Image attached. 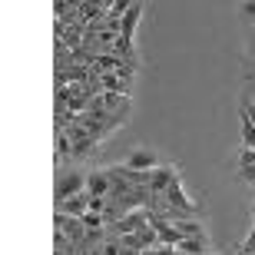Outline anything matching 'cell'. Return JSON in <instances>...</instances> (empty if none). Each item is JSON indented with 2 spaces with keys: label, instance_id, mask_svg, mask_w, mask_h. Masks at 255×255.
Here are the masks:
<instances>
[{
  "label": "cell",
  "instance_id": "cell-1",
  "mask_svg": "<svg viewBox=\"0 0 255 255\" xmlns=\"http://www.w3.org/2000/svg\"><path fill=\"white\" fill-rule=\"evenodd\" d=\"M80 192H86V172H66L63 179H57V189H53V196H57V202H66V199L80 196Z\"/></svg>",
  "mask_w": 255,
  "mask_h": 255
},
{
  "label": "cell",
  "instance_id": "cell-2",
  "mask_svg": "<svg viewBox=\"0 0 255 255\" xmlns=\"http://www.w3.org/2000/svg\"><path fill=\"white\" fill-rule=\"evenodd\" d=\"M53 222H57V232H63L70 242H83L90 232H86V226H83V219H70V216H63V212H57L53 216Z\"/></svg>",
  "mask_w": 255,
  "mask_h": 255
},
{
  "label": "cell",
  "instance_id": "cell-3",
  "mask_svg": "<svg viewBox=\"0 0 255 255\" xmlns=\"http://www.w3.org/2000/svg\"><path fill=\"white\" fill-rule=\"evenodd\" d=\"M176 179H179V169H176V166H159V169H152L149 192H156V196H162V192L169 189V186H172Z\"/></svg>",
  "mask_w": 255,
  "mask_h": 255
},
{
  "label": "cell",
  "instance_id": "cell-4",
  "mask_svg": "<svg viewBox=\"0 0 255 255\" xmlns=\"http://www.w3.org/2000/svg\"><path fill=\"white\" fill-rule=\"evenodd\" d=\"M57 212H63L70 219H83L90 212V192H80V196L66 199V202H57Z\"/></svg>",
  "mask_w": 255,
  "mask_h": 255
},
{
  "label": "cell",
  "instance_id": "cell-5",
  "mask_svg": "<svg viewBox=\"0 0 255 255\" xmlns=\"http://www.w3.org/2000/svg\"><path fill=\"white\" fill-rule=\"evenodd\" d=\"M110 189H113V179H110V172L106 169H96V172H90L86 176V192L90 196H110Z\"/></svg>",
  "mask_w": 255,
  "mask_h": 255
},
{
  "label": "cell",
  "instance_id": "cell-6",
  "mask_svg": "<svg viewBox=\"0 0 255 255\" xmlns=\"http://www.w3.org/2000/svg\"><path fill=\"white\" fill-rule=\"evenodd\" d=\"M126 166L129 169H139V172H152V169H159V159H156V152L149 149H136L126 156Z\"/></svg>",
  "mask_w": 255,
  "mask_h": 255
},
{
  "label": "cell",
  "instance_id": "cell-7",
  "mask_svg": "<svg viewBox=\"0 0 255 255\" xmlns=\"http://www.w3.org/2000/svg\"><path fill=\"white\" fill-rule=\"evenodd\" d=\"M176 226H179L182 239H209V236H206V226H202L199 219H179Z\"/></svg>",
  "mask_w": 255,
  "mask_h": 255
},
{
  "label": "cell",
  "instance_id": "cell-8",
  "mask_svg": "<svg viewBox=\"0 0 255 255\" xmlns=\"http://www.w3.org/2000/svg\"><path fill=\"white\" fill-rule=\"evenodd\" d=\"M176 249H179L182 255H206L209 252V239H182Z\"/></svg>",
  "mask_w": 255,
  "mask_h": 255
},
{
  "label": "cell",
  "instance_id": "cell-9",
  "mask_svg": "<svg viewBox=\"0 0 255 255\" xmlns=\"http://www.w3.org/2000/svg\"><path fill=\"white\" fill-rule=\"evenodd\" d=\"M83 226H86V232H106V216H100V212H86Z\"/></svg>",
  "mask_w": 255,
  "mask_h": 255
},
{
  "label": "cell",
  "instance_id": "cell-10",
  "mask_svg": "<svg viewBox=\"0 0 255 255\" xmlns=\"http://www.w3.org/2000/svg\"><path fill=\"white\" fill-rule=\"evenodd\" d=\"M239 120H246L249 126H255V100H249V103L239 106Z\"/></svg>",
  "mask_w": 255,
  "mask_h": 255
},
{
  "label": "cell",
  "instance_id": "cell-11",
  "mask_svg": "<svg viewBox=\"0 0 255 255\" xmlns=\"http://www.w3.org/2000/svg\"><path fill=\"white\" fill-rule=\"evenodd\" d=\"M242 146H246V149H255V126H249L246 120H242Z\"/></svg>",
  "mask_w": 255,
  "mask_h": 255
},
{
  "label": "cell",
  "instance_id": "cell-12",
  "mask_svg": "<svg viewBox=\"0 0 255 255\" xmlns=\"http://www.w3.org/2000/svg\"><path fill=\"white\" fill-rule=\"evenodd\" d=\"M249 166H255V149L242 146V152H239V169H249Z\"/></svg>",
  "mask_w": 255,
  "mask_h": 255
},
{
  "label": "cell",
  "instance_id": "cell-13",
  "mask_svg": "<svg viewBox=\"0 0 255 255\" xmlns=\"http://www.w3.org/2000/svg\"><path fill=\"white\" fill-rule=\"evenodd\" d=\"M106 209H110V202H106L103 196H90V212H100V216H106Z\"/></svg>",
  "mask_w": 255,
  "mask_h": 255
},
{
  "label": "cell",
  "instance_id": "cell-14",
  "mask_svg": "<svg viewBox=\"0 0 255 255\" xmlns=\"http://www.w3.org/2000/svg\"><path fill=\"white\" fill-rule=\"evenodd\" d=\"M142 255H182L179 249H172V246H156V249H146Z\"/></svg>",
  "mask_w": 255,
  "mask_h": 255
},
{
  "label": "cell",
  "instance_id": "cell-15",
  "mask_svg": "<svg viewBox=\"0 0 255 255\" xmlns=\"http://www.w3.org/2000/svg\"><path fill=\"white\" fill-rule=\"evenodd\" d=\"M239 13L249 17V20H255V0H242V3H239Z\"/></svg>",
  "mask_w": 255,
  "mask_h": 255
},
{
  "label": "cell",
  "instance_id": "cell-16",
  "mask_svg": "<svg viewBox=\"0 0 255 255\" xmlns=\"http://www.w3.org/2000/svg\"><path fill=\"white\" fill-rule=\"evenodd\" d=\"M239 179L249 182V186H255V166H249V169H239Z\"/></svg>",
  "mask_w": 255,
  "mask_h": 255
},
{
  "label": "cell",
  "instance_id": "cell-17",
  "mask_svg": "<svg viewBox=\"0 0 255 255\" xmlns=\"http://www.w3.org/2000/svg\"><path fill=\"white\" fill-rule=\"evenodd\" d=\"M249 216H252V219H255V202H252V206H249Z\"/></svg>",
  "mask_w": 255,
  "mask_h": 255
},
{
  "label": "cell",
  "instance_id": "cell-18",
  "mask_svg": "<svg viewBox=\"0 0 255 255\" xmlns=\"http://www.w3.org/2000/svg\"><path fill=\"white\" fill-rule=\"evenodd\" d=\"M249 47H252V50H255V33H252V40H249Z\"/></svg>",
  "mask_w": 255,
  "mask_h": 255
}]
</instances>
